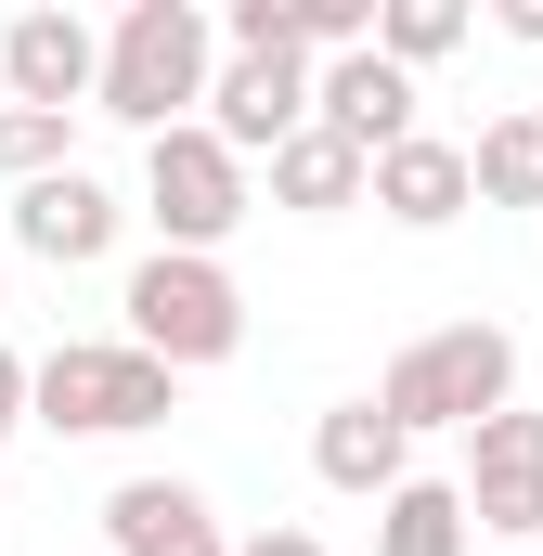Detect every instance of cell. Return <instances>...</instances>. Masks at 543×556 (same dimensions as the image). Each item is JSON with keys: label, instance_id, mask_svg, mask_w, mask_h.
Masks as SVG:
<instances>
[{"label": "cell", "instance_id": "1", "mask_svg": "<svg viewBox=\"0 0 543 556\" xmlns=\"http://www.w3.org/2000/svg\"><path fill=\"white\" fill-rule=\"evenodd\" d=\"M207 78H220V39H207V13L194 0H130L117 26H104V65H91V117H117V130H181L194 104H207Z\"/></svg>", "mask_w": 543, "mask_h": 556}, {"label": "cell", "instance_id": "4", "mask_svg": "<svg viewBox=\"0 0 543 556\" xmlns=\"http://www.w3.org/2000/svg\"><path fill=\"white\" fill-rule=\"evenodd\" d=\"M117 311H130V350H142V363H168V376H207V363L247 350V285L220 273V260H181V247L130 260Z\"/></svg>", "mask_w": 543, "mask_h": 556}, {"label": "cell", "instance_id": "9", "mask_svg": "<svg viewBox=\"0 0 543 556\" xmlns=\"http://www.w3.org/2000/svg\"><path fill=\"white\" fill-rule=\"evenodd\" d=\"M311 130H337L350 155H363V168H376V155H389V142H414L427 117H414V78L389 65V52H376V39H363V52L311 65Z\"/></svg>", "mask_w": 543, "mask_h": 556}, {"label": "cell", "instance_id": "2", "mask_svg": "<svg viewBox=\"0 0 543 556\" xmlns=\"http://www.w3.org/2000/svg\"><path fill=\"white\" fill-rule=\"evenodd\" d=\"M168 415H181V376L142 363L130 337H65L26 363V427H52V440H142Z\"/></svg>", "mask_w": 543, "mask_h": 556}, {"label": "cell", "instance_id": "20", "mask_svg": "<svg viewBox=\"0 0 543 556\" xmlns=\"http://www.w3.org/2000/svg\"><path fill=\"white\" fill-rule=\"evenodd\" d=\"M233 556H324V544H311V531H247Z\"/></svg>", "mask_w": 543, "mask_h": 556}, {"label": "cell", "instance_id": "22", "mask_svg": "<svg viewBox=\"0 0 543 556\" xmlns=\"http://www.w3.org/2000/svg\"><path fill=\"white\" fill-rule=\"evenodd\" d=\"M531 117H543V91H531Z\"/></svg>", "mask_w": 543, "mask_h": 556}, {"label": "cell", "instance_id": "11", "mask_svg": "<svg viewBox=\"0 0 543 556\" xmlns=\"http://www.w3.org/2000/svg\"><path fill=\"white\" fill-rule=\"evenodd\" d=\"M104 544L117 556H233L220 544V505L194 479H117L104 492Z\"/></svg>", "mask_w": 543, "mask_h": 556}, {"label": "cell", "instance_id": "10", "mask_svg": "<svg viewBox=\"0 0 543 556\" xmlns=\"http://www.w3.org/2000/svg\"><path fill=\"white\" fill-rule=\"evenodd\" d=\"M117 233H130V207H117L91 168H52V181L13 194V247H26L39 273H91V260H117Z\"/></svg>", "mask_w": 543, "mask_h": 556}, {"label": "cell", "instance_id": "15", "mask_svg": "<svg viewBox=\"0 0 543 556\" xmlns=\"http://www.w3.org/2000/svg\"><path fill=\"white\" fill-rule=\"evenodd\" d=\"M466 194H479V207H543V117L531 104L466 142Z\"/></svg>", "mask_w": 543, "mask_h": 556}, {"label": "cell", "instance_id": "21", "mask_svg": "<svg viewBox=\"0 0 543 556\" xmlns=\"http://www.w3.org/2000/svg\"><path fill=\"white\" fill-rule=\"evenodd\" d=\"M505 39H531V52H543V0H505Z\"/></svg>", "mask_w": 543, "mask_h": 556}, {"label": "cell", "instance_id": "14", "mask_svg": "<svg viewBox=\"0 0 543 556\" xmlns=\"http://www.w3.org/2000/svg\"><path fill=\"white\" fill-rule=\"evenodd\" d=\"M272 207L285 220H337V207H363V155L337 130H285L272 142Z\"/></svg>", "mask_w": 543, "mask_h": 556}, {"label": "cell", "instance_id": "6", "mask_svg": "<svg viewBox=\"0 0 543 556\" xmlns=\"http://www.w3.org/2000/svg\"><path fill=\"white\" fill-rule=\"evenodd\" d=\"M466 531H505V544H543V415L505 402V415L466 427Z\"/></svg>", "mask_w": 543, "mask_h": 556}, {"label": "cell", "instance_id": "5", "mask_svg": "<svg viewBox=\"0 0 543 556\" xmlns=\"http://www.w3.org/2000/svg\"><path fill=\"white\" fill-rule=\"evenodd\" d=\"M247 207H260L247 155H233V142H207L194 117L142 142V220H155V247H181V260H220V247L247 233Z\"/></svg>", "mask_w": 543, "mask_h": 556}, {"label": "cell", "instance_id": "8", "mask_svg": "<svg viewBox=\"0 0 543 556\" xmlns=\"http://www.w3.org/2000/svg\"><path fill=\"white\" fill-rule=\"evenodd\" d=\"M207 142H233L247 168H260L285 130H311V65L298 52H220V78H207Z\"/></svg>", "mask_w": 543, "mask_h": 556}, {"label": "cell", "instance_id": "17", "mask_svg": "<svg viewBox=\"0 0 543 556\" xmlns=\"http://www.w3.org/2000/svg\"><path fill=\"white\" fill-rule=\"evenodd\" d=\"M466 26H479V13H466V0H376V52H389V65H440V52H466Z\"/></svg>", "mask_w": 543, "mask_h": 556}, {"label": "cell", "instance_id": "7", "mask_svg": "<svg viewBox=\"0 0 543 556\" xmlns=\"http://www.w3.org/2000/svg\"><path fill=\"white\" fill-rule=\"evenodd\" d=\"M91 65H104V39L65 0H39V13L0 26V104H26V117H78L91 104Z\"/></svg>", "mask_w": 543, "mask_h": 556}, {"label": "cell", "instance_id": "18", "mask_svg": "<svg viewBox=\"0 0 543 556\" xmlns=\"http://www.w3.org/2000/svg\"><path fill=\"white\" fill-rule=\"evenodd\" d=\"M52 168H78V117H26V104H0V181L26 194V181H52Z\"/></svg>", "mask_w": 543, "mask_h": 556}, {"label": "cell", "instance_id": "3", "mask_svg": "<svg viewBox=\"0 0 543 556\" xmlns=\"http://www.w3.org/2000/svg\"><path fill=\"white\" fill-rule=\"evenodd\" d=\"M376 415L402 427V440H427V427H479V415H505L518 402V337L505 324H427L414 350H389V376L363 389Z\"/></svg>", "mask_w": 543, "mask_h": 556}, {"label": "cell", "instance_id": "23", "mask_svg": "<svg viewBox=\"0 0 543 556\" xmlns=\"http://www.w3.org/2000/svg\"><path fill=\"white\" fill-rule=\"evenodd\" d=\"M531 556H543V544H531Z\"/></svg>", "mask_w": 543, "mask_h": 556}, {"label": "cell", "instance_id": "13", "mask_svg": "<svg viewBox=\"0 0 543 556\" xmlns=\"http://www.w3.org/2000/svg\"><path fill=\"white\" fill-rule=\"evenodd\" d=\"M363 194H376L402 233H440V220H466V207H479V194H466V142H440V130L389 142V155L363 168Z\"/></svg>", "mask_w": 543, "mask_h": 556}, {"label": "cell", "instance_id": "16", "mask_svg": "<svg viewBox=\"0 0 543 556\" xmlns=\"http://www.w3.org/2000/svg\"><path fill=\"white\" fill-rule=\"evenodd\" d=\"M479 531H466V492L453 479H402L389 505H376V556H466Z\"/></svg>", "mask_w": 543, "mask_h": 556}, {"label": "cell", "instance_id": "12", "mask_svg": "<svg viewBox=\"0 0 543 556\" xmlns=\"http://www.w3.org/2000/svg\"><path fill=\"white\" fill-rule=\"evenodd\" d=\"M311 479L350 492V505H389V492L414 479V440L376 415V402H324V427H311Z\"/></svg>", "mask_w": 543, "mask_h": 556}, {"label": "cell", "instance_id": "19", "mask_svg": "<svg viewBox=\"0 0 543 556\" xmlns=\"http://www.w3.org/2000/svg\"><path fill=\"white\" fill-rule=\"evenodd\" d=\"M26 427V350H0V440Z\"/></svg>", "mask_w": 543, "mask_h": 556}]
</instances>
